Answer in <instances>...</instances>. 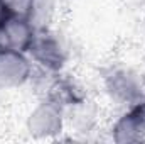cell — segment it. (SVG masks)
Returning a JSON list of instances; mask_svg holds the SVG:
<instances>
[{
    "mask_svg": "<svg viewBox=\"0 0 145 144\" xmlns=\"http://www.w3.org/2000/svg\"><path fill=\"white\" fill-rule=\"evenodd\" d=\"M138 107H140V110H142V114H144V117H145V97H144V100L138 104Z\"/></svg>",
    "mask_w": 145,
    "mask_h": 144,
    "instance_id": "cell-10",
    "label": "cell"
},
{
    "mask_svg": "<svg viewBox=\"0 0 145 144\" xmlns=\"http://www.w3.org/2000/svg\"><path fill=\"white\" fill-rule=\"evenodd\" d=\"M36 32V27L25 15L0 14V46L27 53Z\"/></svg>",
    "mask_w": 145,
    "mask_h": 144,
    "instance_id": "cell-5",
    "label": "cell"
},
{
    "mask_svg": "<svg viewBox=\"0 0 145 144\" xmlns=\"http://www.w3.org/2000/svg\"><path fill=\"white\" fill-rule=\"evenodd\" d=\"M25 129L34 139H54L61 136L66 129L64 107L47 95L29 112Z\"/></svg>",
    "mask_w": 145,
    "mask_h": 144,
    "instance_id": "cell-3",
    "label": "cell"
},
{
    "mask_svg": "<svg viewBox=\"0 0 145 144\" xmlns=\"http://www.w3.org/2000/svg\"><path fill=\"white\" fill-rule=\"evenodd\" d=\"M142 2H144V3H145V0H142Z\"/></svg>",
    "mask_w": 145,
    "mask_h": 144,
    "instance_id": "cell-11",
    "label": "cell"
},
{
    "mask_svg": "<svg viewBox=\"0 0 145 144\" xmlns=\"http://www.w3.org/2000/svg\"><path fill=\"white\" fill-rule=\"evenodd\" d=\"M27 53L36 68L54 76L64 71L71 59V49L66 37L54 27L37 31Z\"/></svg>",
    "mask_w": 145,
    "mask_h": 144,
    "instance_id": "cell-2",
    "label": "cell"
},
{
    "mask_svg": "<svg viewBox=\"0 0 145 144\" xmlns=\"http://www.w3.org/2000/svg\"><path fill=\"white\" fill-rule=\"evenodd\" d=\"M103 92L116 107L130 108L145 97V76L132 65H111L101 76Z\"/></svg>",
    "mask_w": 145,
    "mask_h": 144,
    "instance_id": "cell-1",
    "label": "cell"
},
{
    "mask_svg": "<svg viewBox=\"0 0 145 144\" xmlns=\"http://www.w3.org/2000/svg\"><path fill=\"white\" fill-rule=\"evenodd\" d=\"M57 15V2L56 0H32L25 17L36 27V31L47 29L54 26Z\"/></svg>",
    "mask_w": 145,
    "mask_h": 144,
    "instance_id": "cell-8",
    "label": "cell"
},
{
    "mask_svg": "<svg viewBox=\"0 0 145 144\" xmlns=\"http://www.w3.org/2000/svg\"><path fill=\"white\" fill-rule=\"evenodd\" d=\"M64 114H66V127L79 134L93 132L96 129L100 117L95 102L88 100V97H83L64 107Z\"/></svg>",
    "mask_w": 145,
    "mask_h": 144,
    "instance_id": "cell-7",
    "label": "cell"
},
{
    "mask_svg": "<svg viewBox=\"0 0 145 144\" xmlns=\"http://www.w3.org/2000/svg\"><path fill=\"white\" fill-rule=\"evenodd\" d=\"M34 63L29 53L0 46V90L25 87L34 75Z\"/></svg>",
    "mask_w": 145,
    "mask_h": 144,
    "instance_id": "cell-4",
    "label": "cell"
},
{
    "mask_svg": "<svg viewBox=\"0 0 145 144\" xmlns=\"http://www.w3.org/2000/svg\"><path fill=\"white\" fill-rule=\"evenodd\" d=\"M32 0H0V14L25 15Z\"/></svg>",
    "mask_w": 145,
    "mask_h": 144,
    "instance_id": "cell-9",
    "label": "cell"
},
{
    "mask_svg": "<svg viewBox=\"0 0 145 144\" xmlns=\"http://www.w3.org/2000/svg\"><path fill=\"white\" fill-rule=\"evenodd\" d=\"M110 136L118 144L145 141V117L138 105L123 108L110 127Z\"/></svg>",
    "mask_w": 145,
    "mask_h": 144,
    "instance_id": "cell-6",
    "label": "cell"
}]
</instances>
